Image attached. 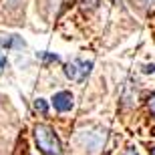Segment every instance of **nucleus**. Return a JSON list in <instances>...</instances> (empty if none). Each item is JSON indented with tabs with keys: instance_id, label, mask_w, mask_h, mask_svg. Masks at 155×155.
Listing matches in <instances>:
<instances>
[{
	"instance_id": "obj_9",
	"label": "nucleus",
	"mask_w": 155,
	"mask_h": 155,
	"mask_svg": "<svg viewBox=\"0 0 155 155\" xmlns=\"http://www.w3.org/2000/svg\"><path fill=\"white\" fill-rule=\"evenodd\" d=\"M125 155H137V151H135V149H129V151H127Z\"/></svg>"
},
{
	"instance_id": "obj_3",
	"label": "nucleus",
	"mask_w": 155,
	"mask_h": 155,
	"mask_svg": "<svg viewBox=\"0 0 155 155\" xmlns=\"http://www.w3.org/2000/svg\"><path fill=\"white\" fill-rule=\"evenodd\" d=\"M52 107L58 111V113H64V111L73 109V95L69 91H58L54 97H52Z\"/></svg>"
},
{
	"instance_id": "obj_10",
	"label": "nucleus",
	"mask_w": 155,
	"mask_h": 155,
	"mask_svg": "<svg viewBox=\"0 0 155 155\" xmlns=\"http://www.w3.org/2000/svg\"><path fill=\"white\" fill-rule=\"evenodd\" d=\"M151 155H155V147H153V149H151Z\"/></svg>"
},
{
	"instance_id": "obj_7",
	"label": "nucleus",
	"mask_w": 155,
	"mask_h": 155,
	"mask_svg": "<svg viewBox=\"0 0 155 155\" xmlns=\"http://www.w3.org/2000/svg\"><path fill=\"white\" fill-rule=\"evenodd\" d=\"M149 111H151V115L155 117V95H151V99H149Z\"/></svg>"
},
{
	"instance_id": "obj_6",
	"label": "nucleus",
	"mask_w": 155,
	"mask_h": 155,
	"mask_svg": "<svg viewBox=\"0 0 155 155\" xmlns=\"http://www.w3.org/2000/svg\"><path fill=\"white\" fill-rule=\"evenodd\" d=\"M40 58L46 63H58V54H52V52H40Z\"/></svg>"
},
{
	"instance_id": "obj_5",
	"label": "nucleus",
	"mask_w": 155,
	"mask_h": 155,
	"mask_svg": "<svg viewBox=\"0 0 155 155\" xmlns=\"http://www.w3.org/2000/svg\"><path fill=\"white\" fill-rule=\"evenodd\" d=\"M35 109L38 111V113H42V115H46V113H48V105H46L45 99H36L35 101Z\"/></svg>"
},
{
	"instance_id": "obj_4",
	"label": "nucleus",
	"mask_w": 155,
	"mask_h": 155,
	"mask_svg": "<svg viewBox=\"0 0 155 155\" xmlns=\"http://www.w3.org/2000/svg\"><path fill=\"white\" fill-rule=\"evenodd\" d=\"M0 45L6 46V48H22L24 40L20 36H10V38H6V40H0Z\"/></svg>"
},
{
	"instance_id": "obj_2",
	"label": "nucleus",
	"mask_w": 155,
	"mask_h": 155,
	"mask_svg": "<svg viewBox=\"0 0 155 155\" xmlns=\"http://www.w3.org/2000/svg\"><path fill=\"white\" fill-rule=\"evenodd\" d=\"M93 69V61H85V58H75L69 64H64V75L75 83H83L89 77Z\"/></svg>"
},
{
	"instance_id": "obj_8",
	"label": "nucleus",
	"mask_w": 155,
	"mask_h": 155,
	"mask_svg": "<svg viewBox=\"0 0 155 155\" xmlns=\"http://www.w3.org/2000/svg\"><path fill=\"white\" fill-rule=\"evenodd\" d=\"M2 67H6V57L0 54V69H2Z\"/></svg>"
},
{
	"instance_id": "obj_1",
	"label": "nucleus",
	"mask_w": 155,
	"mask_h": 155,
	"mask_svg": "<svg viewBox=\"0 0 155 155\" xmlns=\"http://www.w3.org/2000/svg\"><path fill=\"white\" fill-rule=\"evenodd\" d=\"M35 139L38 149L45 155H63V147L58 141L57 133L52 131L48 125H36L35 129Z\"/></svg>"
}]
</instances>
